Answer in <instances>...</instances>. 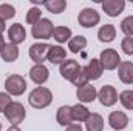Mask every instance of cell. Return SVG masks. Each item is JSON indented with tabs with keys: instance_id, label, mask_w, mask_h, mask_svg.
Listing matches in <instances>:
<instances>
[{
	"instance_id": "obj_29",
	"label": "cell",
	"mask_w": 133,
	"mask_h": 131,
	"mask_svg": "<svg viewBox=\"0 0 133 131\" xmlns=\"http://www.w3.org/2000/svg\"><path fill=\"white\" fill-rule=\"evenodd\" d=\"M16 16V9L12 5L9 3H2L0 5V19L3 20H8V19H12Z\"/></svg>"
},
{
	"instance_id": "obj_30",
	"label": "cell",
	"mask_w": 133,
	"mask_h": 131,
	"mask_svg": "<svg viewBox=\"0 0 133 131\" xmlns=\"http://www.w3.org/2000/svg\"><path fill=\"white\" fill-rule=\"evenodd\" d=\"M121 30H122V33L125 34L127 37H133V16L125 17L121 22Z\"/></svg>"
},
{
	"instance_id": "obj_37",
	"label": "cell",
	"mask_w": 133,
	"mask_h": 131,
	"mask_svg": "<svg viewBox=\"0 0 133 131\" xmlns=\"http://www.w3.org/2000/svg\"><path fill=\"white\" fill-rule=\"evenodd\" d=\"M0 131H2V123H0Z\"/></svg>"
},
{
	"instance_id": "obj_9",
	"label": "cell",
	"mask_w": 133,
	"mask_h": 131,
	"mask_svg": "<svg viewBox=\"0 0 133 131\" xmlns=\"http://www.w3.org/2000/svg\"><path fill=\"white\" fill-rule=\"evenodd\" d=\"M79 69H81V65L74 59H66L65 62L61 63V68H59L61 76L64 79H66V80H70V82L76 77V74L79 72Z\"/></svg>"
},
{
	"instance_id": "obj_34",
	"label": "cell",
	"mask_w": 133,
	"mask_h": 131,
	"mask_svg": "<svg viewBox=\"0 0 133 131\" xmlns=\"http://www.w3.org/2000/svg\"><path fill=\"white\" fill-rule=\"evenodd\" d=\"M5 45H6V43H5V39H3V35L0 34V53L3 51V48H5Z\"/></svg>"
},
{
	"instance_id": "obj_33",
	"label": "cell",
	"mask_w": 133,
	"mask_h": 131,
	"mask_svg": "<svg viewBox=\"0 0 133 131\" xmlns=\"http://www.w3.org/2000/svg\"><path fill=\"white\" fill-rule=\"evenodd\" d=\"M65 131H82V127L81 123H71L70 127H66Z\"/></svg>"
},
{
	"instance_id": "obj_6",
	"label": "cell",
	"mask_w": 133,
	"mask_h": 131,
	"mask_svg": "<svg viewBox=\"0 0 133 131\" xmlns=\"http://www.w3.org/2000/svg\"><path fill=\"white\" fill-rule=\"evenodd\" d=\"M99 20H101L99 12L96 9H91V8L82 9L79 12V16H77V22L84 28H93V26H96L99 23Z\"/></svg>"
},
{
	"instance_id": "obj_2",
	"label": "cell",
	"mask_w": 133,
	"mask_h": 131,
	"mask_svg": "<svg viewBox=\"0 0 133 131\" xmlns=\"http://www.w3.org/2000/svg\"><path fill=\"white\" fill-rule=\"evenodd\" d=\"M5 90L11 96H22L26 91V80L19 74H11L5 80Z\"/></svg>"
},
{
	"instance_id": "obj_10",
	"label": "cell",
	"mask_w": 133,
	"mask_h": 131,
	"mask_svg": "<svg viewBox=\"0 0 133 131\" xmlns=\"http://www.w3.org/2000/svg\"><path fill=\"white\" fill-rule=\"evenodd\" d=\"M125 8L124 0H104L102 2V9L108 17H118Z\"/></svg>"
},
{
	"instance_id": "obj_26",
	"label": "cell",
	"mask_w": 133,
	"mask_h": 131,
	"mask_svg": "<svg viewBox=\"0 0 133 131\" xmlns=\"http://www.w3.org/2000/svg\"><path fill=\"white\" fill-rule=\"evenodd\" d=\"M88 74H87V68L84 66H81V69H79V72L76 74V77L71 80V83L74 85V86H77V88H81V86H85V85H88Z\"/></svg>"
},
{
	"instance_id": "obj_17",
	"label": "cell",
	"mask_w": 133,
	"mask_h": 131,
	"mask_svg": "<svg viewBox=\"0 0 133 131\" xmlns=\"http://www.w3.org/2000/svg\"><path fill=\"white\" fill-rule=\"evenodd\" d=\"M56 120H57V123L62 125V127H70L71 122H73L71 106H68V105L61 106V108L57 110V113H56Z\"/></svg>"
},
{
	"instance_id": "obj_4",
	"label": "cell",
	"mask_w": 133,
	"mask_h": 131,
	"mask_svg": "<svg viewBox=\"0 0 133 131\" xmlns=\"http://www.w3.org/2000/svg\"><path fill=\"white\" fill-rule=\"evenodd\" d=\"M53 31H54L53 22L50 19H40L36 25H33L31 35L37 40H48L53 37Z\"/></svg>"
},
{
	"instance_id": "obj_8",
	"label": "cell",
	"mask_w": 133,
	"mask_h": 131,
	"mask_svg": "<svg viewBox=\"0 0 133 131\" xmlns=\"http://www.w3.org/2000/svg\"><path fill=\"white\" fill-rule=\"evenodd\" d=\"M98 99H99L101 105H104V106H113L116 103V100L119 99V96H118L115 86L105 85V86H102L98 91Z\"/></svg>"
},
{
	"instance_id": "obj_28",
	"label": "cell",
	"mask_w": 133,
	"mask_h": 131,
	"mask_svg": "<svg viewBox=\"0 0 133 131\" xmlns=\"http://www.w3.org/2000/svg\"><path fill=\"white\" fill-rule=\"evenodd\" d=\"M42 19V14H40V9L39 8H30L28 9V12H26V17H25V20H26V23L28 25H36L39 20Z\"/></svg>"
},
{
	"instance_id": "obj_22",
	"label": "cell",
	"mask_w": 133,
	"mask_h": 131,
	"mask_svg": "<svg viewBox=\"0 0 133 131\" xmlns=\"http://www.w3.org/2000/svg\"><path fill=\"white\" fill-rule=\"evenodd\" d=\"M0 56H2V59H3L5 62H8V63L14 62V60L19 57V48H17V45L6 43L5 48H3V51L0 53Z\"/></svg>"
},
{
	"instance_id": "obj_5",
	"label": "cell",
	"mask_w": 133,
	"mask_h": 131,
	"mask_svg": "<svg viewBox=\"0 0 133 131\" xmlns=\"http://www.w3.org/2000/svg\"><path fill=\"white\" fill-rule=\"evenodd\" d=\"M99 62H101V65H102L104 69L111 71V69H116L118 66L121 65L122 60H121L119 54L116 53V49H113V48H107V49H104V51L101 53Z\"/></svg>"
},
{
	"instance_id": "obj_32",
	"label": "cell",
	"mask_w": 133,
	"mask_h": 131,
	"mask_svg": "<svg viewBox=\"0 0 133 131\" xmlns=\"http://www.w3.org/2000/svg\"><path fill=\"white\" fill-rule=\"evenodd\" d=\"M11 102H12V100L9 97V94L0 93V113H5V110L8 108V105H9Z\"/></svg>"
},
{
	"instance_id": "obj_16",
	"label": "cell",
	"mask_w": 133,
	"mask_h": 131,
	"mask_svg": "<svg viewBox=\"0 0 133 131\" xmlns=\"http://www.w3.org/2000/svg\"><path fill=\"white\" fill-rule=\"evenodd\" d=\"M76 96L79 99V102H84V103H90L93 102L95 99L98 97V91L93 85H85V86H81L77 88V93Z\"/></svg>"
},
{
	"instance_id": "obj_25",
	"label": "cell",
	"mask_w": 133,
	"mask_h": 131,
	"mask_svg": "<svg viewBox=\"0 0 133 131\" xmlns=\"http://www.w3.org/2000/svg\"><path fill=\"white\" fill-rule=\"evenodd\" d=\"M43 5L48 9V12H51V14H61V12H64V9L66 8L65 0H45Z\"/></svg>"
},
{
	"instance_id": "obj_21",
	"label": "cell",
	"mask_w": 133,
	"mask_h": 131,
	"mask_svg": "<svg viewBox=\"0 0 133 131\" xmlns=\"http://www.w3.org/2000/svg\"><path fill=\"white\" fill-rule=\"evenodd\" d=\"M85 68H87V74H88V79L90 80H98L101 76H102V71H104L99 59H91L90 63L85 66Z\"/></svg>"
},
{
	"instance_id": "obj_23",
	"label": "cell",
	"mask_w": 133,
	"mask_h": 131,
	"mask_svg": "<svg viewBox=\"0 0 133 131\" xmlns=\"http://www.w3.org/2000/svg\"><path fill=\"white\" fill-rule=\"evenodd\" d=\"M87 46V39L84 35H76V37H71L70 42H68V49L73 53V54H77L79 51H82L84 48Z\"/></svg>"
},
{
	"instance_id": "obj_3",
	"label": "cell",
	"mask_w": 133,
	"mask_h": 131,
	"mask_svg": "<svg viewBox=\"0 0 133 131\" xmlns=\"http://www.w3.org/2000/svg\"><path fill=\"white\" fill-rule=\"evenodd\" d=\"M5 117L9 120V123L19 127V123H22L25 120V116H26V111H25V106L20 103V102H11L8 105V108L5 110Z\"/></svg>"
},
{
	"instance_id": "obj_7",
	"label": "cell",
	"mask_w": 133,
	"mask_h": 131,
	"mask_svg": "<svg viewBox=\"0 0 133 131\" xmlns=\"http://www.w3.org/2000/svg\"><path fill=\"white\" fill-rule=\"evenodd\" d=\"M48 49H50V45H46V43H34L28 49L30 59L36 65H42V62H45V59L48 56Z\"/></svg>"
},
{
	"instance_id": "obj_31",
	"label": "cell",
	"mask_w": 133,
	"mask_h": 131,
	"mask_svg": "<svg viewBox=\"0 0 133 131\" xmlns=\"http://www.w3.org/2000/svg\"><path fill=\"white\" fill-rule=\"evenodd\" d=\"M121 48L127 56H133V37H124L121 42Z\"/></svg>"
},
{
	"instance_id": "obj_15",
	"label": "cell",
	"mask_w": 133,
	"mask_h": 131,
	"mask_svg": "<svg viewBox=\"0 0 133 131\" xmlns=\"http://www.w3.org/2000/svg\"><path fill=\"white\" fill-rule=\"evenodd\" d=\"M118 76L121 79L122 83L125 85H132L133 83V62H121V65L118 66Z\"/></svg>"
},
{
	"instance_id": "obj_35",
	"label": "cell",
	"mask_w": 133,
	"mask_h": 131,
	"mask_svg": "<svg viewBox=\"0 0 133 131\" xmlns=\"http://www.w3.org/2000/svg\"><path fill=\"white\" fill-rule=\"evenodd\" d=\"M5 26H6V25H5V20H3V19H0V34L5 31Z\"/></svg>"
},
{
	"instance_id": "obj_12",
	"label": "cell",
	"mask_w": 133,
	"mask_h": 131,
	"mask_svg": "<svg viewBox=\"0 0 133 131\" xmlns=\"http://www.w3.org/2000/svg\"><path fill=\"white\" fill-rule=\"evenodd\" d=\"M50 77V71L48 68L43 65H34L31 69H30V79L33 80L36 85H43Z\"/></svg>"
},
{
	"instance_id": "obj_11",
	"label": "cell",
	"mask_w": 133,
	"mask_h": 131,
	"mask_svg": "<svg viewBox=\"0 0 133 131\" xmlns=\"http://www.w3.org/2000/svg\"><path fill=\"white\" fill-rule=\"evenodd\" d=\"M108 123H110V127L113 130L121 131L129 125V117H127V114L124 111H113L108 116Z\"/></svg>"
},
{
	"instance_id": "obj_20",
	"label": "cell",
	"mask_w": 133,
	"mask_h": 131,
	"mask_svg": "<svg viewBox=\"0 0 133 131\" xmlns=\"http://www.w3.org/2000/svg\"><path fill=\"white\" fill-rule=\"evenodd\" d=\"M85 128L87 131H102L104 130V119L98 113H91L90 117L85 122Z\"/></svg>"
},
{
	"instance_id": "obj_1",
	"label": "cell",
	"mask_w": 133,
	"mask_h": 131,
	"mask_svg": "<svg viewBox=\"0 0 133 131\" xmlns=\"http://www.w3.org/2000/svg\"><path fill=\"white\" fill-rule=\"evenodd\" d=\"M28 102H30V105H31L33 108L42 110V108H46V106L51 105V102H53V94H51V91H50L48 88H45V86H37V88H34L33 91L30 93Z\"/></svg>"
},
{
	"instance_id": "obj_18",
	"label": "cell",
	"mask_w": 133,
	"mask_h": 131,
	"mask_svg": "<svg viewBox=\"0 0 133 131\" xmlns=\"http://www.w3.org/2000/svg\"><path fill=\"white\" fill-rule=\"evenodd\" d=\"M116 37V28L111 25V23H107V25H102L98 31V39L104 43H110L113 42Z\"/></svg>"
},
{
	"instance_id": "obj_36",
	"label": "cell",
	"mask_w": 133,
	"mask_h": 131,
	"mask_svg": "<svg viewBox=\"0 0 133 131\" xmlns=\"http://www.w3.org/2000/svg\"><path fill=\"white\" fill-rule=\"evenodd\" d=\"M6 131H22V130H20L19 127H16V125H11V127H9Z\"/></svg>"
},
{
	"instance_id": "obj_13",
	"label": "cell",
	"mask_w": 133,
	"mask_h": 131,
	"mask_svg": "<svg viewBox=\"0 0 133 131\" xmlns=\"http://www.w3.org/2000/svg\"><path fill=\"white\" fill-rule=\"evenodd\" d=\"M8 39H9V42H11L12 45L22 43V42L26 39V31H25L23 25H20V23L11 25L9 30H8Z\"/></svg>"
},
{
	"instance_id": "obj_24",
	"label": "cell",
	"mask_w": 133,
	"mask_h": 131,
	"mask_svg": "<svg viewBox=\"0 0 133 131\" xmlns=\"http://www.w3.org/2000/svg\"><path fill=\"white\" fill-rule=\"evenodd\" d=\"M71 37H73L71 35V30L68 26H56L54 31H53V39L56 42H59V43H65L66 40L70 42Z\"/></svg>"
},
{
	"instance_id": "obj_27",
	"label": "cell",
	"mask_w": 133,
	"mask_h": 131,
	"mask_svg": "<svg viewBox=\"0 0 133 131\" xmlns=\"http://www.w3.org/2000/svg\"><path fill=\"white\" fill-rule=\"evenodd\" d=\"M119 100H121V105L125 110H133V90L122 91L121 96H119Z\"/></svg>"
},
{
	"instance_id": "obj_19",
	"label": "cell",
	"mask_w": 133,
	"mask_h": 131,
	"mask_svg": "<svg viewBox=\"0 0 133 131\" xmlns=\"http://www.w3.org/2000/svg\"><path fill=\"white\" fill-rule=\"evenodd\" d=\"M71 114H73V120H76V122H87V119L90 117L91 113L82 103H76V105L71 106Z\"/></svg>"
},
{
	"instance_id": "obj_14",
	"label": "cell",
	"mask_w": 133,
	"mask_h": 131,
	"mask_svg": "<svg viewBox=\"0 0 133 131\" xmlns=\"http://www.w3.org/2000/svg\"><path fill=\"white\" fill-rule=\"evenodd\" d=\"M48 62H51L53 65L62 63L66 60V51L61 46V45H51L48 49V56H46Z\"/></svg>"
}]
</instances>
